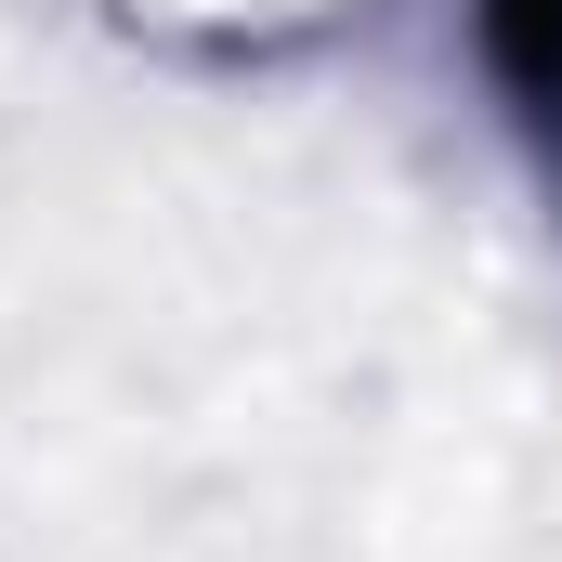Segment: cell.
<instances>
[{
    "mask_svg": "<svg viewBox=\"0 0 562 562\" xmlns=\"http://www.w3.org/2000/svg\"><path fill=\"white\" fill-rule=\"evenodd\" d=\"M484 40H497L510 92H537V105H562V0H484Z\"/></svg>",
    "mask_w": 562,
    "mask_h": 562,
    "instance_id": "1",
    "label": "cell"
}]
</instances>
